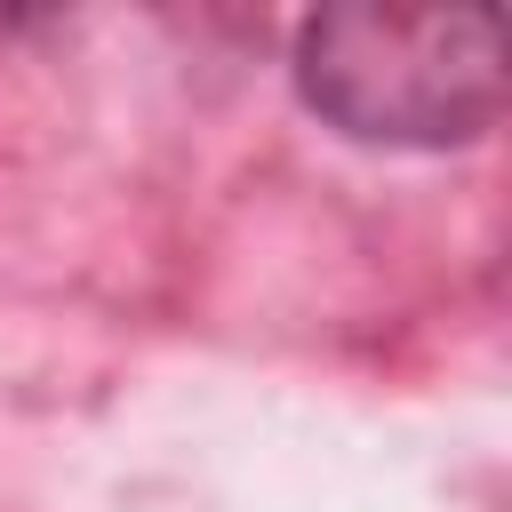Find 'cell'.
I'll return each mask as SVG.
<instances>
[{
	"label": "cell",
	"mask_w": 512,
	"mask_h": 512,
	"mask_svg": "<svg viewBox=\"0 0 512 512\" xmlns=\"http://www.w3.org/2000/svg\"><path fill=\"white\" fill-rule=\"evenodd\" d=\"M304 104L360 144H472L504 104V16L496 8H376L344 0L296 32Z\"/></svg>",
	"instance_id": "6da1fadb"
}]
</instances>
